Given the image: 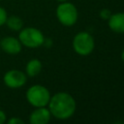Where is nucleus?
Here are the masks:
<instances>
[{
  "instance_id": "1",
  "label": "nucleus",
  "mask_w": 124,
  "mask_h": 124,
  "mask_svg": "<svg viewBox=\"0 0 124 124\" xmlns=\"http://www.w3.org/2000/svg\"><path fill=\"white\" fill-rule=\"evenodd\" d=\"M47 108L51 116L60 120H65L73 116L77 108V104L74 97L69 93L57 92L53 96H50Z\"/></svg>"
},
{
  "instance_id": "2",
  "label": "nucleus",
  "mask_w": 124,
  "mask_h": 124,
  "mask_svg": "<svg viewBox=\"0 0 124 124\" xmlns=\"http://www.w3.org/2000/svg\"><path fill=\"white\" fill-rule=\"evenodd\" d=\"M25 97L27 102L34 108L46 107L50 99V93L46 86L34 84L27 89Z\"/></svg>"
},
{
  "instance_id": "3",
  "label": "nucleus",
  "mask_w": 124,
  "mask_h": 124,
  "mask_svg": "<svg viewBox=\"0 0 124 124\" xmlns=\"http://www.w3.org/2000/svg\"><path fill=\"white\" fill-rule=\"evenodd\" d=\"M18 40L23 46H26L28 48H37L43 46L45 36L38 28L25 27L19 30Z\"/></svg>"
},
{
  "instance_id": "4",
  "label": "nucleus",
  "mask_w": 124,
  "mask_h": 124,
  "mask_svg": "<svg viewBox=\"0 0 124 124\" xmlns=\"http://www.w3.org/2000/svg\"><path fill=\"white\" fill-rule=\"evenodd\" d=\"M56 16L62 25L73 26L78 20V10L71 2H60L56 8Z\"/></svg>"
},
{
  "instance_id": "5",
  "label": "nucleus",
  "mask_w": 124,
  "mask_h": 124,
  "mask_svg": "<svg viewBox=\"0 0 124 124\" xmlns=\"http://www.w3.org/2000/svg\"><path fill=\"white\" fill-rule=\"evenodd\" d=\"M95 47V42L91 34L87 32H78L73 39V48L78 55H89Z\"/></svg>"
},
{
  "instance_id": "6",
  "label": "nucleus",
  "mask_w": 124,
  "mask_h": 124,
  "mask_svg": "<svg viewBox=\"0 0 124 124\" xmlns=\"http://www.w3.org/2000/svg\"><path fill=\"white\" fill-rule=\"evenodd\" d=\"M5 85L11 89H17L22 87L27 81V76L24 72L16 69L9 70L3 77Z\"/></svg>"
},
{
  "instance_id": "7",
  "label": "nucleus",
  "mask_w": 124,
  "mask_h": 124,
  "mask_svg": "<svg viewBox=\"0 0 124 124\" xmlns=\"http://www.w3.org/2000/svg\"><path fill=\"white\" fill-rule=\"evenodd\" d=\"M22 49V45L19 42L18 38L12 36L3 37L0 40V50L4 51L10 55H16Z\"/></svg>"
},
{
  "instance_id": "8",
  "label": "nucleus",
  "mask_w": 124,
  "mask_h": 124,
  "mask_svg": "<svg viewBox=\"0 0 124 124\" xmlns=\"http://www.w3.org/2000/svg\"><path fill=\"white\" fill-rule=\"evenodd\" d=\"M51 113L46 107L35 108L29 115V122L31 124H46L49 122Z\"/></svg>"
},
{
  "instance_id": "9",
  "label": "nucleus",
  "mask_w": 124,
  "mask_h": 124,
  "mask_svg": "<svg viewBox=\"0 0 124 124\" xmlns=\"http://www.w3.org/2000/svg\"><path fill=\"white\" fill-rule=\"evenodd\" d=\"M108 27L115 33H124V13H115L108 17Z\"/></svg>"
},
{
  "instance_id": "10",
  "label": "nucleus",
  "mask_w": 124,
  "mask_h": 124,
  "mask_svg": "<svg viewBox=\"0 0 124 124\" xmlns=\"http://www.w3.org/2000/svg\"><path fill=\"white\" fill-rule=\"evenodd\" d=\"M42 67H43L42 62L39 59L37 58L30 59L25 66V74L27 77H30V78L36 77L41 73Z\"/></svg>"
},
{
  "instance_id": "11",
  "label": "nucleus",
  "mask_w": 124,
  "mask_h": 124,
  "mask_svg": "<svg viewBox=\"0 0 124 124\" xmlns=\"http://www.w3.org/2000/svg\"><path fill=\"white\" fill-rule=\"evenodd\" d=\"M7 27L13 31H19L20 29L23 28V21L20 17L17 16H7L6 23Z\"/></svg>"
},
{
  "instance_id": "12",
  "label": "nucleus",
  "mask_w": 124,
  "mask_h": 124,
  "mask_svg": "<svg viewBox=\"0 0 124 124\" xmlns=\"http://www.w3.org/2000/svg\"><path fill=\"white\" fill-rule=\"evenodd\" d=\"M7 16H8V14H7V11L0 6V27L3 26L5 23H6V19H7Z\"/></svg>"
},
{
  "instance_id": "13",
  "label": "nucleus",
  "mask_w": 124,
  "mask_h": 124,
  "mask_svg": "<svg viewBox=\"0 0 124 124\" xmlns=\"http://www.w3.org/2000/svg\"><path fill=\"white\" fill-rule=\"evenodd\" d=\"M6 122L8 124H24V121L21 118L16 117V116H14V117H11L10 119H7Z\"/></svg>"
},
{
  "instance_id": "14",
  "label": "nucleus",
  "mask_w": 124,
  "mask_h": 124,
  "mask_svg": "<svg viewBox=\"0 0 124 124\" xmlns=\"http://www.w3.org/2000/svg\"><path fill=\"white\" fill-rule=\"evenodd\" d=\"M109 16H110L109 11H108V10H106V9L102 10V11H101V13H100V16H101V17H103L104 19H108Z\"/></svg>"
},
{
  "instance_id": "15",
  "label": "nucleus",
  "mask_w": 124,
  "mask_h": 124,
  "mask_svg": "<svg viewBox=\"0 0 124 124\" xmlns=\"http://www.w3.org/2000/svg\"><path fill=\"white\" fill-rule=\"evenodd\" d=\"M6 121H7V114L4 110L0 109V124L6 123Z\"/></svg>"
},
{
  "instance_id": "16",
  "label": "nucleus",
  "mask_w": 124,
  "mask_h": 124,
  "mask_svg": "<svg viewBox=\"0 0 124 124\" xmlns=\"http://www.w3.org/2000/svg\"><path fill=\"white\" fill-rule=\"evenodd\" d=\"M121 60L124 62V49H123L122 52H121Z\"/></svg>"
},
{
  "instance_id": "17",
  "label": "nucleus",
  "mask_w": 124,
  "mask_h": 124,
  "mask_svg": "<svg viewBox=\"0 0 124 124\" xmlns=\"http://www.w3.org/2000/svg\"><path fill=\"white\" fill-rule=\"evenodd\" d=\"M56 1H58V2H64V1H68V0H56Z\"/></svg>"
}]
</instances>
